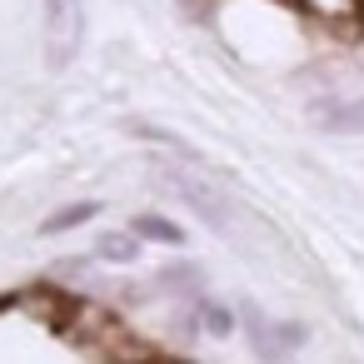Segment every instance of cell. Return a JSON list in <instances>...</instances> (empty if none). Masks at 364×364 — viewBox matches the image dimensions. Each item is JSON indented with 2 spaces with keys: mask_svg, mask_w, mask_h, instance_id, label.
I'll use <instances>...</instances> for the list:
<instances>
[{
  "mask_svg": "<svg viewBox=\"0 0 364 364\" xmlns=\"http://www.w3.org/2000/svg\"><path fill=\"white\" fill-rule=\"evenodd\" d=\"M95 255H100V259H110V264H130V259L140 255V240H135V235H120V230H115V235H100Z\"/></svg>",
  "mask_w": 364,
  "mask_h": 364,
  "instance_id": "obj_6",
  "label": "cell"
},
{
  "mask_svg": "<svg viewBox=\"0 0 364 364\" xmlns=\"http://www.w3.org/2000/svg\"><path fill=\"white\" fill-rule=\"evenodd\" d=\"M95 215H100V200H80V205H65V210H55L50 220H41V235H65V230H75V225L95 220Z\"/></svg>",
  "mask_w": 364,
  "mask_h": 364,
  "instance_id": "obj_4",
  "label": "cell"
},
{
  "mask_svg": "<svg viewBox=\"0 0 364 364\" xmlns=\"http://www.w3.org/2000/svg\"><path fill=\"white\" fill-rule=\"evenodd\" d=\"M175 190L185 195V205H195L200 210V220L210 225V230H230V220H235V210H230V200L210 185V180H195V175H175Z\"/></svg>",
  "mask_w": 364,
  "mask_h": 364,
  "instance_id": "obj_2",
  "label": "cell"
},
{
  "mask_svg": "<svg viewBox=\"0 0 364 364\" xmlns=\"http://www.w3.org/2000/svg\"><path fill=\"white\" fill-rule=\"evenodd\" d=\"M135 240H155V245H185V230L170 225L165 215H135Z\"/></svg>",
  "mask_w": 364,
  "mask_h": 364,
  "instance_id": "obj_5",
  "label": "cell"
},
{
  "mask_svg": "<svg viewBox=\"0 0 364 364\" xmlns=\"http://www.w3.org/2000/svg\"><path fill=\"white\" fill-rule=\"evenodd\" d=\"M85 36V6L80 0H46V55L55 70H65Z\"/></svg>",
  "mask_w": 364,
  "mask_h": 364,
  "instance_id": "obj_1",
  "label": "cell"
},
{
  "mask_svg": "<svg viewBox=\"0 0 364 364\" xmlns=\"http://www.w3.org/2000/svg\"><path fill=\"white\" fill-rule=\"evenodd\" d=\"M309 115H314L319 130H334V135H364V100H319Z\"/></svg>",
  "mask_w": 364,
  "mask_h": 364,
  "instance_id": "obj_3",
  "label": "cell"
},
{
  "mask_svg": "<svg viewBox=\"0 0 364 364\" xmlns=\"http://www.w3.org/2000/svg\"><path fill=\"white\" fill-rule=\"evenodd\" d=\"M185 11L190 16H205V0H185Z\"/></svg>",
  "mask_w": 364,
  "mask_h": 364,
  "instance_id": "obj_7",
  "label": "cell"
}]
</instances>
